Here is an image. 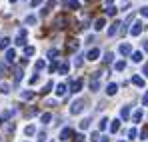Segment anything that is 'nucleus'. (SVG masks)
Instances as JSON below:
<instances>
[{"mask_svg":"<svg viewBox=\"0 0 148 142\" xmlns=\"http://www.w3.org/2000/svg\"><path fill=\"white\" fill-rule=\"evenodd\" d=\"M148 136V130L146 128H144V130H142V132H140V140H144V138H146Z\"/></svg>","mask_w":148,"mask_h":142,"instance_id":"47","label":"nucleus"},{"mask_svg":"<svg viewBox=\"0 0 148 142\" xmlns=\"http://www.w3.org/2000/svg\"><path fill=\"white\" fill-rule=\"evenodd\" d=\"M10 92V86L6 82H0V94H8Z\"/></svg>","mask_w":148,"mask_h":142,"instance_id":"25","label":"nucleus"},{"mask_svg":"<svg viewBox=\"0 0 148 142\" xmlns=\"http://www.w3.org/2000/svg\"><path fill=\"white\" fill-rule=\"evenodd\" d=\"M20 98L22 100H32L34 98V90H22L20 92Z\"/></svg>","mask_w":148,"mask_h":142,"instance_id":"15","label":"nucleus"},{"mask_svg":"<svg viewBox=\"0 0 148 142\" xmlns=\"http://www.w3.org/2000/svg\"><path fill=\"white\" fill-rule=\"evenodd\" d=\"M116 10H118L116 6H110V8H106V14H108V16H114V14H116Z\"/></svg>","mask_w":148,"mask_h":142,"instance_id":"38","label":"nucleus"},{"mask_svg":"<svg viewBox=\"0 0 148 142\" xmlns=\"http://www.w3.org/2000/svg\"><path fill=\"white\" fill-rule=\"evenodd\" d=\"M142 116H144V112H142V110H136V112L132 114V122H140Z\"/></svg>","mask_w":148,"mask_h":142,"instance_id":"21","label":"nucleus"},{"mask_svg":"<svg viewBox=\"0 0 148 142\" xmlns=\"http://www.w3.org/2000/svg\"><path fill=\"white\" fill-rule=\"evenodd\" d=\"M142 104H144V106H148V92L142 96Z\"/></svg>","mask_w":148,"mask_h":142,"instance_id":"49","label":"nucleus"},{"mask_svg":"<svg viewBox=\"0 0 148 142\" xmlns=\"http://www.w3.org/2000/svg\"><path fill=\"white\" fill-rule=\"evenodd\" d=\"M38 82H40V76H38V74L34 72V76L30 78V84H38Z\"/></svg>","mask_w":148,"mask_h":142,"instance_id":"39","label":"nucleus"},{"mask_svg":"<svg viewBox=\"0 0 148 142\" xmlns=\"http://www.w3.org/2000/svg\"><path fill=\"white\" fill-rule=\"evenodd\" d=\"M8 44H10V38H6V36H4V38H0V50H6Z\"/></svg>","mask_w":148,"mask_h":142,"instance_id":"22","label":"nucleus"},{"mask_svg":"<svg viewBox=\"0 0 148 142\" xmlns=\"http://www.w3.org/2000/svg\"><path fill=\"white\" fill-rule=\"evenodd\" d=\"M104 2H106V8H110V6H112V2H114V0H104Z\"/></svg>","mask_w":148,"mask_h":142,"instance_id":"51","label":"nucleus"},{"mask_svg":"<svg viewBox=\"0 0 148 142\" xmlns=\"http://www.w3.org/2000/svg\"><path fill=\"white\" fill-rule=\"evenodd\" d=\"M114 68H116V70H118V72H122L124 68H126V62H124V60H118V62L114 64Z\"/></svg>","mask_w":148,"mask_h":142,"instance_id":"30","label":"nucleus"},{"mask_svg":"<svg viewBox=\"0 0 148 142\" xmlns=\"http://www.w3.org/2000/svg\"><path fill=\"white\" fill-rule=\"evenodd\" d=\"M68 50H70V52H76V50H78V40H70V44H68Z\"/></svg>","mask_w":148,"mask_h":142,"instance_id":"32","label":"nucleus"},{"mask_svg":"<svg viewBox=\"0 0 148 142\" xmlns=\"http://www.w3.org/2000/svg\"><path fill=\"white\" fill-rule=\"evenodd\" d=\"M118 30H120V22H114V24H110V28L106 30V34H108V36H114Z\"/></svg>","mask_w":148,"mask_h":142,"instance_id":"10","label":"nucleus"},{"mask_svg":"<svg viewBox=\"0 0 148 142\" xmlns=\"http://www.w3.org/2000/svg\"><path fill=\"white\" fill-rule=\"evenodd\" d=\"M120 142H126V140H120Z\"/></svg>","mask_w":148,"mask_h":142,"instance_id":"57","label":"nucleus"},{"mask_svg":"<svg viewBox=\"0 0 148 142\" xmlns=\"http://www.w3.org/2000/svg\"><path fill=\"white\" fill-rule=\"evenodd\" d=\"M142 74H144V76H146V78H148V64H146V66H144V68H142Z\"/></svg>","mask_w":148,"mask_h":142,"instance_id":"50","label":"nucleus"},{"mask_svg":"<svg viewBox=\"0 0 148 142\" xmlns=\"http://www.w3.org/2000/svg\"><path fill=\"white\" fill-rule=\"evenodd\" d=\"M42 68H44V60H36V64H34V72L38 74Z\"/></svg>","mask_w":148,"mask_h":142,"instance_id":"27","label":"nucleus"},{"mask_svg":"<svg viewBox=\"0 0 148 142\" xmlns=\"http://www.w3.org/2000/svg\"><path fill=\"white\" fill-rule=\"evenodd\" d=\"M82 108H84V100H74L72 104H70V114H80L82 112Z\"/></svg>","mask_w":148,"mask_h":142,"instance_id":"2","label":"nucleus"},{"mask_svg":"<svg viewBox=\"0 0 148 142\" xmlns=\"http://www.w3.org/2000/svg\"><path fill=\"white\" fill-rule=\"evenodd\" d=\"M42 2H44V0H30V4H32V6H34V8H36V6H40V4H42Z\"/></svg>","mask_w":148,"mask_h":142,"instance_id":"45","label":"nucleus"},{"mask_svg":"<svg viewBox=\"0 0 148 142\" xmlns=\"http://www.w3.org/2000/svg\"><path fill=\"white\" fill-rule=\"evenodd\" d=\"M74 142H84V136H82V134H78V136H74Z\"/></svg>","mask_w":148,"mask_h":142,"instance_id":"48","label":"nucleus"},{"mask_svg":"<svg viewBox=\"0 0 148 142\" xmlns=\"http://www.w3.org/2000/svg\"><path fill=\"white\" fill-rule=\"evenodd\" d=\"M132 62H142V52H132Z\"/></svg>","mask_w":148,"mask_h":142,"instance_id":"24","label":"nucleus"},{"mask_svg":"<svg viewBox=\"0 0 148 142\" xmlns=\"http://www.w3.org/2000/svg\"><path fill=\"white\" fill-rule=\"evenodd\" d=\"M116 92H118V84H116V82H110V84L106 86V94H108V96H114Z\"/></svg>","mask_w":148,"mask_h":142,"instance_id":"8","label":"nucleus"},{"mask_svg":"<svg viewBox=\"0 0 148 142\" xmlns=\"http://www.w3.org/2000/svg\"><path fill=\"white\" fill-rule=\"evenodd\" d=\"M120 50V54H124V56H128V54H132V44H128V42H124L122 46L118 48Z\"/></svg>","mask_w":148,"mask_h":142,"instance_id":"11","label":"nucleus"},{"mask_svg":"<svg viewBox=\"0 0 148 142\" xmlns=\"http://www.w3.org/2000/svg\"><path fill=\"white\" fill-rule=\"evenodd\" d=\"M16 46H26V36H16Z\"/></svg>","mask_w":148,"mask_h":142,"instance_id":"34","label":"nucleus"},{"mask_svg":"<svg viewBox=\"0 0 148 142\" xmlns=\"http://www.w3.org/2000/svg\"><path fill=\"white\" fill-rule=\"evenodd\" d=\"M142 28H144L142 22H134V24H132V28H130V36H132V38L140 36V34H142Z\"/></svg>","mask_w":148,"mask_h":142,"instance_id":"3","label":"nucleus"},{"mask_svg":"<svg viewBox=\"0 0 148 142\" xmlns=\"http://www.w3.org/2000/svg\"><path fill=\"white\" fill-rule=\"evenodd\" d=\"M136 136H138V130H136V128H134V126H132V128H130V130H128V138H132V140H134V138H136Z\"/></svg>","mask_w":148,"mask_h":142,"instance_id":"35","label":"nucleus"},{"mask_svg":"<svg viewBox=\"0 0 148 142\" xmlns=\"http://www.w3.org/2000/svg\"><path fill=\"white\" fill-rule=\"evenodd\" d=\"M120 116H122L124 120L130 118V108H128V106H122V112H120Z\"/></svg>","mask_w":148,"mask_h":142,"instance_id":"26","label":"nucleus"},{"mask_svg":"<svg viewBox=\"0 0 148 142\" xmlns=\"http://www.w3.org/2000/svg\"><path fill=\"white\" fill-rule=\"evenodd\" d=\"M108 122H110V120L106 118V116L100 120V122H98V132H102V130H106V128H108Z\"/></svg>","mask_w":148,"mask_h":142,"instance_id":"16","label":"nucleus"},{"mask_svg":"<svg viewBox=\"0 0 148 142\" xmlns=\"http://www.w3.org/2000/svg\"><path fill=\"white\" fill-rule=\"evenodd\" d=\"M10 2H16V0H10Z\"/></svg>","mask_w":148,"mask_h":142,"instance_id":"56","label":"nucleus"},{"mask_svg":"<svg viewBox=\"0 0 148 142\" xmlns=\"http://www.w3.org/2000/svg\"><path fill=\"white\" fill-rule=\"evenodd\" d=\"M14 60H16V50H6V62L12 64Z\"/></svg>","mask_w":148,"mask_h":142,"instance_id":"14","label":"nucleus"},{"mask_svg":"<svg viewBox=\"0 0 148 142\" xmlns=\"http://www.w3.org/2000/svg\"><path fill=\"white\" fill-rule=\"evenodd\" d=\"M0 124H2V116H0Z\"/></svg>","mask_w":148,"mask_h":142,"instance_id":"55","label":"nucleus"},{"mask_svg":"<svg viewBox=\"0 0 148 142\" xmlns=\"http://www.w3.org/2000/svg\"><path fill=\"white\" fill-rule=\"evenodd\" d=\"M110 60H112V52H106L104 54V62H110Z\"/></svg>","mask_w":148,"mask_h":142,"instance_id":"44","label":"nucleus"},{"mask_svg":"<svg viewBox=\"0 0 148 142\" xmlns=\"http://www.w3.org/2000/svg\"><path fill=\"white\" fill-rule=\"evenodd\" d=\"M90 128V118H84L80 122V130H88Z\"/></svg>","mask_w":148,"mask_h":142,"instance_id":"28","label":"nucleus"},{"mask_svg":"<svg viewBox=\"0 0 148 142\" xmlns=\"http://www.w3.org/2000/svg\"><path fill=\"white\" fill-rule=\"evenodd\" d=\"M56 68H58V62H56V60H52V62H50V66H48V70H50V72H54Z\"/></svg>","mask_w":148,"mask_h":142,"instance_id":"41","label":"nucleus"},{"mask_svg":"<svg viewBox=\"0 0 148 142\" xmlns=\"http://www.w3.org/2000/svg\"><path fill=\"white\" fill-rule=\"evenodd\" d=\"M66 22H68V18H66L64 14H60V16L54 20V26H56V28H64V26H66Z\"/></svg>","mask_w":148,"mask_h":142,"instance_id":"5","label":"nucleus"},{"mask_svg":"<svg viewBox=\"0 0 148 142\" xmlns=\"http://www.w3.org/2000/svg\"><path fill=\"white\" fill-rule=\"evenodd\" d=\"M34 132H36V128H34L32 124H30V126H26V128H24V134H26V136H32Z\"/></svg>","mask_w":148,"mask_h":142,"instance_id":"31","label":"nucleus"},{"mask_svg":"<svg viewBox=\"0 0 148 142\" xmlns=\"http://www.w3.org/2000/svg\"><path fill=\"white\" fill-rule=\"evenodd\" d=\"M100 72H94L92 74V78H90V90L92 92H98V88H100Z\"/></svg>","mask_w":148,"mask_h":142,"instance_id":"1","label":"nucleus"},{"mask_svg":"<svg viewBox=\"0 0 148 142\" xmlns=\"http://www.w3.org/2000/svg\"><path fill=\"white\" fill-rule=\"evenodd\" d=\"M104 26H106V18H104V16H100V18L94 20V30H102Z\"/></svg>","mask_w":148,"mask_h":142,"instance_id":"12","label":"nucleus"},{"mask_svg":"<svg viewBox=\"0 0 148 142\" xmlns=\"http://www.w3.org/2000/svg\"><path fill=\"white\" fill-rule=\"evenodd\" d=\"M50 120H52V114H50V112H44V114L40 116V122H42V124H50Z\"/></svg>","mask_w":148,"mask_h":142,"instance_id":"20","label":"nucleus"},{"mask_svg":"<svg viewBox=\"0 0 148 142\" xmlns=\"http://www.w3.org/2000/svg\"><path fill=\"white\" fill-rule=\"evenodd\" d=\"M34 52H36V48H34V46H26L24 48V54H26V56H32Z\"/></svg>","mask_w":148,"mask_h":142,"instance_id":"37","label":"nucleus"},{"mask_svg":"<svg viewBox=\"0 0 148 142\" xmlns=\"http://www.w3.org/2000/svg\"><path fill=\"white\" fill-rule=\"evenodd\" d=\"M144 52H148V40L144 42Z\"/></svg>","mask_w":148,"mask_h":142,"instance_id":"52","label":"nucleus"},{"mask_svg":"<svg viewBox=\"0 0 148 142\" xmlns=\"http://www.w3.org/2000/svg\"><path fill=\"white\" fill-rule=\"evenodd\" d=\"M38 22V20H36V16H28V18H26V24H30V26H32V24H36Z\"/></svg>","mask_w":148,"mask_h":142,"instance_id":"42","label":"nucleus"},{"mask_svg":"<svg viewBox=\"0 0 148 142\" xmlns=\"http://www.w3.org/2000/svg\"><path fill=\"white\" fill-rule=\"evenodd\" d=\"M140 14H142V16H148V6H142V8H140Z\"/></svg>","mask_w":148,"mask_h":142,"instance_id":"46","label":"nucleus"},{"mask_svg":"<svg viewBox=\"0 0 148 142\" xmlns=\"http://www.w3.org/2000/svg\"><path fill=\"white\" fill-rule=\"evenodd\" d=\"M6 132H8V134H12V132H14V122H10V124L6 126Z\"/></svg>","mask_w":148,"mask_h":142,"instance_id":"43","label":"nucleus"},{"mask_svg":"<svg viewBox=\"0 0 148 142\" xmlns=\"http://www.w3.org/2000/svg\"><path fill=\"white\" fill-rule=\"evenodd\" d=\"M84 2H94V0H84Z\"/></svg>","mask_w":148,"mask_h":142,"instance_id":"54","label":"nucleus"},{"mask_svg":"<svg viewBox=\"0 0 148 142\" xmlns=\"http://www.w3.org/2000/svg\"><path fill=\"white\" fill-rule=\"evenodd\" d=\"M56 56H58V50H56V48L48 50V58H50V60H56Z\"/></svg>","mask_w":148,"mask_h":142,"instance_id":"36","label":"nucleus"},{"mask_svg":"<svg viewBox=\"0 0 148 142\" xmlns=\"http://www.w3.org/2000/svg\"><path fill=\"white\" fill-rule=\"evenodd\" d=\"M90 140H92V142H98V140H102V136H100V132H94V134L90 136Z\"/></svg>","mask_w":148,"mask_h":142,"instance_id":"40","label":"nucleus"},{"mask_svg":"<svg viewBox=\"0 0 148 142\" xmlns=\"http://www.w3.org/2000/svg\"><path fill=\"white\" fill-rule=\"evenodd\" d=\"M86 58H88L90 62H94V60H98V58H100V50H98V48H92V50H90V52L86 54Z\"/></svg>","mask_w":148,"mask_h":142,"instance_id":"4","label":"nucleus"},{"mask_svg":"<svg viewBox=\"0 0 148 142\" xmlns=\"http://www.w3.org/2000/svg\"><path fill=\"white\" fill-rule=\"evenodd\" d=\"M100 142H108V138H106V136H102V140H100Z\"/></svg>","mask_w":148,"mask_h":142,"instance_id":"53","label":"nucleus"},{"mask_svg":"<svg viewBox=\"0 0 148 142\" xmlns=\"http://www.w3.org/2000/svg\"><path fill=\"white\" fill-rule=\"evenodd\" d=\"M132 84L138 86V88H144V78L138 76V74H132Z\"/></svg>","mask_w":148,"mask_h":142,"instance_id":"6","label":"nucleus"},{"mask_svg":"<svg viewBox=\"0 0 148 142\" xmlns=\"http://www.w3.org/2000/svg\"><path fill=\"white\" fill-rule=\"evenodd\" d=\"M68 70H70V66H68L66 62H62V64L58 66V72H60V74H68Z\"/></svg>","mask_w":148,"mask_h":142,"instance_id":"23","label":"nucleus"},{"mask_svg":"<svg viewBox=\"0 0 148 142\" xmlns=\"http://www.w3.org/2000/svg\"><path fill=\"white\" fill-rule=\"evenodd\" d=\"M82 90V80H72V84H70V92H80Z\"/></svg>","mask_w":148,"mask_h":142,"instance_id":"9","label":"nucleus"},{"mask_svg":"<svg viewBox=\"0 0 148 142\" xmlns=\"http://www.w3.org/2000/svg\"><path fill=\"white\" fill-rule=\"evenodd\" d=\"M52 86H54V84H52V80H50V82H46V84H44V88H42L40 92H42V94H48L50 90H52Z\"/></svg>","mask_w":148,"mask_h":142,"instance_id":"29","label":"nucleus"},{"mask_svg":"<svg viewBox=\"0 0 148 142\" xmlns=\"http://www.w3.org/2000/svg\"><path fill=\"white\" fill-rule=\"evenodd\" d=\"M66 6H70L72 10H78V8H80V4H78L76 0H68V2H66Z\"/></svg>","mask_w":148,"mask_h":142,"instance_id":"33","label":"nucleus"},{"mask_svg":"<svg viewBox=\"0 0 148 142\" xmlns=\"http://www.w3.org/2000/svg\"><path fill=\"white\" fill-rule=\"evenodd\" d=\"M22 78H24V72H22V68H18V70L14 72V82L18 84V82H20Z\"/></svg>","mask_w":148,"mask_h":142,"instance_id":"17","label":"nucleus"},{"mask_svg":"<svg viewBox=\"0 0 148 142\" xmlns=\"http://www.w3.org/2000/svg\"><path fill=\"white\" fill-rule=\"evenodd\" d=\"M66 94V84H58L56 86V96H64Z\"/></svg>","mask_w":148,"mask_h":142,"instance_id":"19","label":"nucleus"},{"mask_svg":"<svg viewBox=\"0 0 148 142\" xmlns=\"http://www.w3.org/2000/svg\"><path fill=\"white\" fill-rule=\"evenodd\" d=\"M16 114V108H10V110H6L4 114H2V120H8V118H12Z\"/></svg>","mask_w":148,"mask_h":142,"instance_id":"18","label":"nucleus"},{"mask_svg":"<svg viewBox=\"0 0 148 142\" xmlns=\"http://www.w3.org/2000/svg\"><path fill=\"white\" fill-rule=\"evenodd\" d=\"M68 138H72V128H68V126H66V128H62V132H60V140H68Z\"/></svg>","mask_w":148,"mask_h":142,"instance_id":"7","label":"nucleus"},{"mask_svg":"<svg viewBox=\"0 0 148 142\" xmlns=\"http://www.w3.org/2000/svg\"><path fill=\"white\" fill-rule=\"evenodd\" d=\"M120 126H122V124H120V120H118V118L112 120V122H110V132H112V134H116V132L120 130Z\"/></svg>","mask_w":148,"mask_h":142,"instance_id":"13","label":"nucleus"}]
</instances>
